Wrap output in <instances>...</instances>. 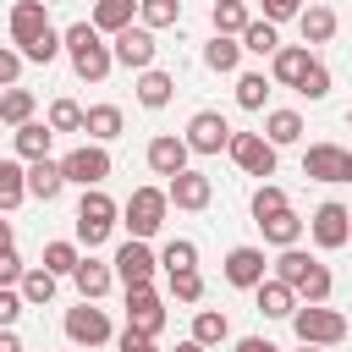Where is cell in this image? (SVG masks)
I'll use <instances>...</instances> for the list:
<instances>
[{
	"instance_id": "obj_18",
	"label": "cell",
	"mask_w": 352,
	"mask_h": 352,
	"mask_svg": "<svg viewBox=\"0 0 352 352\" xmlns=\"http://www.w3.org/2000/svg\"><path fill=\"white\" fill-rule=\"evenodd\" d=\"M314 66V55H308V44H280L275 55H270V72H275V82L280 88H292L297 94V82H302V72Z\"/></svg>"
},
{
	"instance_id": "obj_29",
	"label": "cell",
	"mask_w": 352,
	"mask_h": 352,
	"mask_svg": "<svg viewBox=\"0 0 352 352\" xmlns=\"http://www.w3.org/2000/svg\"><path fill=\"white\" fill-rule=\"evenodd\" d=\"M28 198V165L22 160H0V214L16 209Z\"/></svg>"
},
{
	"instance_id": "obj_48",
	"label": "cell",
	"mask_w": 352,
	"mask_h": 352,
	"mask_svg": "<svg viewBox=\"0 0 352 352\" xmlns=\"http://www.w3.org/2000/svg\"><path fill=\"white\" fill-rule=\"evenodd\" d=\"M22 275H28V264L16 258V248H6L0 253V286H22Z\"/></svg>"
},
{
	"instance_id": "obj_58",
	"label": "cell",
	"mask_w": 352,
	"mask_h": 352,
	"mask_svg": "<svg viewBox=\"0 0 352 352\" xmlns=\"http://www.w3.org/2000/svg\"><path fill=\"white\" fill-rule=\"evenodd\" d=\"M214 6H220V0H214Z\"/></svg>"
},
{
	"instance_id": "obj_20",
	"label": "cell",
	"mask_w": 352,
	"mask_h": 352,
	"mask_svg": "<svg viewBox=\"0 0 352 352\" xmlns=\"http://www.w3.org/2000/svg\"><path fill=\"white\" fill-rule=\"evenodd\" d=\"M170 94H176V77H170V72H160V66L138 72V104H143V110H165Z\"/></svg>"
},
{
	"instance_id": "obj_37",
	"label": "cell",
	"mask_w": 352,
	"mask_h": 352,
	"mask_svg": "<svg viewBox=\"0 0 352 352\" xmlns=\"http://www.w3.org/2000/svg\"><path fill=\"white\" fill-rule=\"evenodd\" d=\"M242 50H253V55H275V50H280V33H275V22L253 16V22L242 28Z\"/></svg>"
},
{
	"instance_id": "obj_45",
	"label": "cell",
	"mask_w": 352,
	"mask_h": 352,
	"mask_svg": "<svg viewBox=\"0 0 352 352\" xmlns=\"http://www.w3.org/2000/svg\"><path fill=\"white\" fill-rule=\"evenodd\" d=\"M170 297H176V302H198V297H204V275H198V270L170 275Z\"/></svg>"
},
{
	"instance_id": "obj_13",
	"label": "cell",
	"mask_w": 352,
	"mask_h": 352,
	"mask_svg": "<svg viewBox=\"0 0 352 352\" xmlns=\"http://www.w3.org/2000/svg\"><path fill=\"white\" fill-rule=\"evenodd\" d=\"M126 330H138V336H160L165 330V302H160L154 286H132L126 292Z\"/></svg>"
},
{
	"instance_id": "obj_41",
	"label": "cell",
	"mask_w": 352,
	"mask_h": 352,
	"mask_svg": "<svg viewBox=\"0 0 352 352\" xmlns=\"http://www.w3.org/2000/svg\"><path fill=\"white\" fill-rule=\"evenodd\" d=\"M82 116H88V110H82L77 99H55V104H50V126H55V132H82Z\"/></svg>"
},
{
	"instance_id": "obj_28",
	"label": "cell",
	"mask_w": 352,
	"mask_h": 352,
	"mask_svg": "<svg viewBox=\"0 0 352 352\" xmlns=\"http://www.w3.org/2000/svg\"><path fill=\"white\" fill-rule=\"evenodd\" d=\"M302 214H292V209H280V214H270V220H258V231H264V242H275V248H297V236H302Z\"/></svg>"
},
{
	"instance_id": "obj_8",
	"label": "cell",
	"mask_w": 352,
	"mask_h": 352,
	"mask_svg": "<svg viewBox=\"0 0 352 352\" xmlns=\"http://www.w3.org/2000/svg\"><path fill=\"white\" fill-rule=\"evenodd\" d=\"M308 236H314L324 253L346 248V242H352V209H346V204H336V198H330V204H319V209H314V220H308Z\"/></svg>"
},
{
	"instance_id": "obj_7",
	"label": "cell",
	"mask_w": 352,
	"mask_h": 352,
	"mask_svg": "<svg viewBox=\"0 0 352 352\" xmlns=\"http://www.w3.org/2000/svg\"><path fill=\"white\" fill-rule=\"evenodd\" d=\"M60 170H66V182H77V187H99V182L110 176V148H104V143H77L72 154H60Z\"/></svg>"
},
{
	"instance_id": "obj_38",
	"label": "cell",
	"mask_w": 352,
	"mask_h": 352,
	"mask_svg": "<svg viewBox=\"0 0 352 352\" xmlns=\"http://www.w3.org/2000/svg\"><path fill=\"white\" fill-rule=\"evenodd\" d=\"M138 16H143L148 33L154 28H176L182 22V0H138Z\"/></svg>"
},
{
	"instance_id": "obj_6",
	"label": "cell",
	"mask_w": 352,
	"mask_h": 352,
	"mask_svg": "<svg viewBox=\"0 0 352 352\" xmlns=\"http://www.w3.org/2000/svg\"><path fill=\"white\" fill-rule=\"evenodd\" d=\"M110 336H116V330H110V314H104V308H94V302L66 308V341H72V346L94 352V346H104Z\"/></svg>"
},
{
	"instance_id": "obj_34",
	"label": "cell",
	"mask_w": 352,
	"mask_h": 352,
	"mask_svg": "<svg viewBox=\"0 0 352 352\" xmlns=\"http://www.w3.org/2000/svg\"><path fill=\"white\" fill-rule=\"evenodd\" d=\"M264 138H270L275 148H280V143H297V138H302V116H297V110H270V116H264Z\"/></svg>"
},
{
	"instance_id": "obj_55",
	"label": "cell",
	"mask_w": 352,
	"mask_h": 352,
	"mask_svg": "<svg viewBox=\"0 0 352 352\" xmlns=\"http://www.w3.org/2000/svg\"><path fill=\"white\" fill-rule=\"evenodd\" d=\"M297 352H324V346H297Z\"/></svg>"
},
{
	"instance_id": "obj_40",
	"label": "cell",
	"mask_w": 352,
	"mask_h": 352,
	"mask_svg": "<svg viewBox=\"0 0 352 352\" xmlns=\"http://www.w3.org/2000/svg\"><path fill=\"white\" fill-rule=\"evenodd\" d=\"M77 264H82L77 242H44V270H50V275H72Z\"/></svg>"
},
{
	"instance_id": "obj_12",
	"label": "cell",
	"mask_w": 352,
	"mask_h": 352,
	"mask_svg": "<svg viewBox=\"0 0 352 352\" xmlns=\"http://www.w3.org/2000/svg\"><path fill=\"white\" fill-rule=\"evenodd\" d=\"M110 55H116V66H126V72H148L154 55H160V44H154V33L138 22V28H121V33H116Z\"/></svg>"
},
{
	"instance_id": "obj_9",
	"label": "cell",
	"mask_w": 352,
	"mask_h": 352,
	"mask_svg": "<svg viewBox=\"0 0 352 352\" xmlns=\"http://www.w3.org/2000/svg\"><path fill=\"white\" fill-rule=\"evenodd\" d=\"M182 138H187V148H192V154H220V148H231V138H236V132H231V121H226L220 110H198V116L187 121V132H182Z\"/></svg>"
},
{
	"instance_id": "obj_23",
	"label": "cell",
	"mask_w": 352,
	"mask_h": 352,
	"mask_svg": "<svg viewBox=\"0 0 352 352\" xmlns=\"http://www.w3.org/2000/svg\"><path fill=\"white\" fill-rule=\"evenodd\" d=\"M72 280H77V292H82V302H99V297L110 292V280H116V270H110V264H99V258H82V264L72 270Z\"/></svg>"
},
{
	"instance_id": "obj_32",
	"label": "cell",
	"mask_w": 352,
	"mask_h": 352,
	"mask_svg": "<svg viewBox=\"0 0 352 352\" xmlns=\"http://www.w3.org/2000/svg\"><path fill=\"white\" fill-rule=\"evenodd\" d=\"M209 16H214V33H220V38H242V28L253 22L242 0H220V6L209 11Z\"/></svg>"
},
{
	"instance_id": "obj_56",
	"label": "cell",
	"mask_w": 352,
	"mask_h": 352,
	"mask_svg": "<svg viewBox=\"0 0 352 352\" xmlns=\"http://www.w3.org/2000/svg\"><path fill=\"white\" fill-rule=\"evenodd\" d=\"M346 126H352V110H346Z\"/></svg>"
},
{
	"instance_id": "obj_35",
	"label": "cell",
	"mask_w": 352,
	"mask_h": 352,
	"mask_svg": "<svg viewBox=\"0 0 352 352\" xmlns=\"http://www.w3.org/2000/svg\"><path fill=\"white\" fill-rule=\"evenodd\" d=\"M160 270H165V275H182V270H198V242H187V236H176V242H165V248H160Z\"/></svg>"
},
{
	"instance_id": "obj_24",
	"label": "cell",
	"mask_w": 352,
	"mask_h": 352,
	"mask_svg": "<svg viewBox=\"0 0 352 352\" xmlns=\"http://www.w3.org/2000/svg\"><path fill=\"white\" fill-rule=\"evenodd\" d=\"M330 286H336V280H330V270H324L319 258H308V264H302V275L292 280L297 302H330Z\"/></svg>"
},
{
	"instance_id": "obj_19",
	"label": "cell",
	"mask_w": 352,
	"mask_h": 352,
	"mask_svg": "<svg viewBox=\"0 0 352 352\" xmlns=\"http://www.w3.org/2000/svg\"><path fill=\"white\" fill-rule=\"evenodd\" d=\"M253 302H258L264 319H292V314H297V292H292L286 280H275V275L253 286Z\"/></svg>"
},
{
	"instance_id": "obj_15",
	"label": "cell",
	"mask_w": 352,
	"mask_h": 352,
	"mask_svg": "<svg viewBox=\"0 0 352 352\" xmlns=\"http://www.w3.org/2000/svg\"><path fill=\"white\" fill-rule=\"evenodd\" d=\"M44 33H50V11H44V0H16V6H11V44L28 50V44L44 38Z\"/></svg>"
},
{
	"instance_id": "obj_54",
	"label": "cell",
	"mask_w": 352,
	"mask_h": 352,
	"mask_svg": "<svg viewBox=\"0 0 352 352\" xmlns=\"http://www.w3.org/2000/svg\"><path fill=\"white\" fill-rule=\"evenodd\" d=\"M176 352H209V346H198V341L187 336V341H176Z\"/></svg>"
},
{
	"instance_id": "obj_10",
	"label": "cell",
	"mask_w": 352,
	"mask_h": 352,
	"mask_svg": "<svg viewBox=\"0 0 352 352\" xmlns=\"http://www.w3.org/2000/svg\"><path fill=\"white\" fill-rule=\"evenodd\" d=\"M226 154L236 160L242 176H275V143H270L264 132H236Z\"/></svg>"
},
{
	"instance_id": "obj_47",
	"label": "cell",
	"mask_w": 352,
	"mask_h": 352,
	"mask_svg": "<svg viewBox=\"0 0 352 352\" xmlns=\"http://www.w3.org/2000/svg\"><path fill=\"white\" fill-rule=\"evenodd\" d=\"M22 308H28V302H22V292H11V286H0V330H11V324L22 319Z\"/></svg>"
},
{
	"instance_id": "obj_25",
	"label": "cell",
	"mask_w": 352,
	"mask_h": 352,
	"mask_svg": "<svg viewBox=\"0 0 352 352\" xmlns=\"http://www.w3.org/2000/svg\"><path fill=\"white\" fill-rule=\"evenodd\" d=\"M132 16H138V0H94V16H88V22L116 38L121 28H132Z\"/></svg>"
},
{
	"instance_id": "obj_31",
	"label": "cell",
	"mask_w": 352,
	"mask_h": 352,
	"mask_svg": "<svg viewBox=\"0 0 352 352\" xmlns=\"http://www.w3.org/2000/svg\"><path fill=\"white\" fill-rule=\"evenodd\" d=\"M0 121H6V126H28V121H33V88H22V82L6 88V94H0Z\"/></svg>"
},
{
	"instance_id": "obj_44",
	"label": "cell",
	"mask_w": 352,
	"mask_h": 352,
	"mask_svg": "<svg viewBox=\"0 0 352 352\" xmlns=\"http://www.w3.org/2000/svg\"><path fill=\"white\" fill-rule=\"evenodd\" d=\"M297 94H302V99H324V94H330V66H324V60H314V66L302 72Z\"/></svg>"
},
{
	"instance_id": "obj_21",
	"label": "cell",
	"mask_w": 352,
	"mask_h": 352,
	"mask_svg": "<svg viewBox=\"0 0 352 352\" xmlns=\"http://www.w3.org/2000/svg\"><path fill=\"white\" fill-rule=\"evenodd\" d=\"M60 187H66V170H60V160H33L28 165V198H60Z\"/></svg>"
},
{
	"instance_id": "obj_51",
	"label": "cell",
	"mask_w": 352,
	"mask_h": 352,
	"mask_svg": "<svg viewBox=\"0 0 352 352\" xmlns=\"http://www.w3.org/2000/svg\"><path fill=\"white\" fill-rule=\"evenodd\" d=\"M236 352H280V346H275V341H264V336H242V341H236Z\"/></svg>"
},
{
	"instance_id": "obj_5",
	"label": "cell",
	"mask_w": 352,
	"mask_h": 352,
	"mask_svg": "<svg viewBox=\"0 0 352 352\" xmlns=\"http://www.w3.org/2000/svg\"><path fill=\"white\" fill-rule=\"evenodd\" d=\"M116 280L132 292V286H154V270H160V253L148 248V242H138V236H126L121 248H116Z\"/></svg>"
},
{
	"instance_id": "obj_39",
	"label": "cell",
	"mask_w": 352,
	"mask_h": 352,
	"mask_svg": "<svg viewBox=\"0 0 352 352\" xmlns=\"http://www.w3.org/2000/svg\"><path fill=\"white\" fill-rule=\"evenodd\" d=\"M264 99H270L264 72H242V77H236V104H242V110H264Z\"/></svg>"
},
{
	"instance_id": "obj_3",
	"label": "cell",
	"mask_w": 352,
	"mask_h": 352,
	"mask_svg": "<svg viewBox=\"0 0 352 352\" xmlns=\"http://www.w3.org/2000/svg\"><path fill=\"white\" fill-rule=\"evenodd\" d=\"M116 214H121V204H116L110 192L82 187V204H77V242H82V248H99V242L116 231Z\"/></svg>"
},
{
	"instance_id": "obj_1",
	"label": "cell",
	"mask_w": 352,
	"mask_h": 352,
	"mask_svg": "<svg viewBox=\"0 0 352 352\" xmlns=\"http://www.w3.org/2000/svg\"><path fill=\"white\" fill-rule=\"evenodd\" d=\"M60 44H66L72 72H77L82 82H104V77H110L116 55H110V44H104V33H99L94 22H72V28L60 33Z\"/></svg>"
},
{
	"instance_id": "obj_50",
	"label": "cell",
	"mask_w": 352,
	"mask_h": 352,
	"mask_svg": "<svg viewBox=\"0 0 352 352\" xmlns=\"http://www.w3.org/2000/svg\"><path fill=\"white\" fill-rule=\"evenodd\" d=\"M116 346H121V352H160V341H154V336H138V330H121Z\"/></svg>"
},
{
	"instance_id": "obj_49",
	"label": "cell",
	"mask_w": 352,
	"mask_h": 352,
	"mask_svg": "<svg viewBox=\"0 0 352 352\" xmlns=\"http://www.w3.org/2000/svg\"><path fill=\"white\" fill-rule=\"evenodd\" d=\"M292 16H302V0H264V22H292Z\"/></svg>"
},
{
	"instance_id": "obj_16",
	"label": "cell",
	"mask_w": 352,
	"mask_h": 352,
	"mask_svg": "<svg viewBox=\"0 0 352 352\" xmlns=\"http://www.w3.org/2000/svg\"><path fill=\"white\" fill-rule=\"evenodd\" d=\"M264 270H270L264 248H231V253H226V280H231V286H242V292H253L258 280H270Z\"/></svg>"
},
{
	"instance_id": "obj_42",
	"label": "cell",
	"mask_w": 352,
	"mask_h": 352,
	"mask_svg": "<svg viewBox=\"0 0 352 352\" xmlns=\"http://www.w3.org/2000/svg\"><path fill=\"white\" fill-rule=\"evenodd\" d=\"M280 209H292V204H286V192H280L275 182H264V187L253 192V220H270V214H280Z\"/></svg>"
},
{
	"instance_id": "obj_57",
	"label": "cell",
	"mask_w": 352,
	"mask_h": 352,
	"mask_svg": "<svg viewBox=\"0 0 352 352\" xmlns=\"http://www.w3.org/2000/svg\"><path fill=\"white\" fill-rule=\"evenodd\" d=\"M77 352H82V346H77Z\"/></svg>"
},
{
	"instance_id": "obj_4",
	"label": "cell",
	"mask_w": 352,
	"mask_h": 352,
	"mask_svg": "<svg viewBox=\"0 0 352 352\" xmlns=\"http://www.w3.org/2000/svg\"><path fill=\"white\" fill-rule=\"evenodd\" d=\"M165 209H170V192H165V187H132V198L121 204L126 231H132L138 242H148V236L165 226Z\"/></svg>"
},
{
	"instance_id": "obj_26",
	"label": "cell",
	"mask_w": 352,
	"mask_h": 352,
	"mask_svg": "<svg viewBox=\"0 0 352 352\" xmlns=\"http://www.w3.org/2000/svg\"><path fill=\"white\" fill-rule=\"evenodd\" d=\"M121 110L116 104H88V116H82V132H88V143H110V138H121Z\"/></svg>"
},
{
	"instance_id": "obj_30",
	"label": "cell",
	"mask_w": 352,
	"mask_h": 352,
	"mask_svg": "<svg viewBox=\"0 0 352 352\" xmlns=\"http://www.w3.org/2000/svg\"><path fill=\"white\" fill-rule=\"evenodd\" d=\"M226 336H231V319H226L220 308H198V314H192V341H198V346H220Z\"/></svg>"
},
{
	"instance_id": "obj_17",
	"label": "cell",
	"mask_w": 352,
	"mask_h": 352,
	"mask_svg": "<svg viewBox=\"0 0 352 352\" xmlns=\"http://www.w3.org/2000/svg\"><path fill=\"white\" fill-rule=\"evenodd\" d=\"M165 192H170V204H176V209H209L214 182H209L204 170H182V176H170V182H165Z\"/></svg>"
},
{
	"instance_id": "obj_27",
	"label": "cell",
	"mask_w": 352,
	"mask_h": 352,
	"mask_svg": "<svg viewBox=\"0 0 352 352\" xmlns=\"http://www.w3.org/2000/svg\"><path fill=\"white\" fill-rule=\"evenodd\" d=\"M297 28H302V44H330L336 38V11L330 6H302Z\"/></svg>"
},
{
	"instance_id": "obj_2",
	"label": "cell",
	"mask_w": 352,
	"mask_h": 352,
	"mask_svg": "<svg viewBox=\"0 0 352 352\" xmlns=\"http://www.w3.org/2000/svg\"><path fill=\"white\" fill-rule=\"evenodd\" d=\"M292 330H297V341H302V346H336V341H346V336H352V324H346L336 308H324V302H297Z\"/></svg>"
},
{
	"instance_id": "obj_52",
	"label": "cell",
	"mask_w": 352,
	"mask_h": 352,
	"mask_svg": "<svg viewBox=\"0 0 352 352\" xmlns=\"http://www.w3.org/2000/svg\"><path fill=\"white\" fill-rule=\"evenodd\" d=\"M0 352H22V341H16L11 330H0Z\"/></svg>"
},
{
	"instance_id": "obj_46",
	"label": "cell",
	"mask_w": 352,
	"mask_h": 352,
	"mask_svg": "<svg viewBox=\"0 0 352 352\" xmlns=\"http://www.w3.org/2000/svg\"><path fill=\"white\" fill-rule=\"evenodd\" d=\"M16 77H22V50H6L0 44V94L16 88Z\"/></svg>"
},
{
	"instance_id": "obj_22",
	"label": "cell",
	"mask_w": 352,
	"mask_h": 352,
	"mask_svg": "<svg viewBox=\"0 0 352 352\" xmlns=\"http://www.w3.org/2000/svg\"><path fill=\"white\" fill-rule=\"evenodd\" d=\"M50 143H55V126L50 121H28V126H16V160H50Z\"/></svg>"
},
{
	"instance_id": "obj_14",
	"label": "cell",
	"mask_w": 352,
	"mask_h": 352,
	"mask_svg": "<svg viewBox=\"0 0 352 352\" xmlns=\"http://www.w3.org/2000/svg\"><path fill=\"white\" fill-rule=\"evenodd\" d=\"M187 154H192V148H187V138H176V132H160V138L148 143V170L170 182V176H182V170H192V165H187Z\"/></svg>"
},
{
	"instance_id": "obj_33",
	"label": "cell",
	"mask_w": 352,
	"mask_h": 352,
	"mask_svg": "<svg viewBox=\"0 0 352 352\" xmlns=\"http://www.w3.org/2000/svg\"><path fill=\"white\" fill-rule=\"evenodd\" d=\"M236 60H242V38H220V33H214V38L204 44V66H209V72H236Z\"/></svg>"
},
{
	"instance_id": "obj_36",
	"label": "cell",
	"mask_w": 352,
	"mask_h": 352,
	"mask_svg": "<svg viewBox=\"0 0 352 352\" xmlns=\"http://www.w3.org/2000/svg\"><path fill=\"white\" fill-rule=\"evenodd\" d=\"M55 280H60V275H50L44 264H33V270L22 275V286H16V292H22V302H28V308H38V302H50V297H55Z\"/></svg>"
},
{
	"instance_id": "obj_11",
	"label": "cell",
	"mask_w": 352,
	"mask_h": 352,
	"mask_svg": "<svg viewBox=\"0 0 352 352\" xmlns=\"http://www.w3.org/2000/svg\"><path fill=\"white\" fill-rule=\"evenodd\" d=\"M302 176L308 182H352V148L341 143H314L302 154Z\"/></svg>"
},
{
	"instance_id": "obj_53",
	"label": "cell",
	"mask_w": 352,
	"mask_h": 352,
	"mask_svg": "<svg viewBox=\"0 0 352 352\" xmlns=\"http://www.w3.org/2000/svg\"><path fill=\"white\" fill-rule=\"evenodd\" d=\"M11 248V220H0V253Z\"/></svg>"
},
{
	"instance_id": "obj_43",
	"label": "cell",
	"mask_w": 352,
	"mask_h": 352,
	"mask_svg": "<svg viewBox=\"0 0 352 352\" xmlns=\"http://www.w3.org/2000/svg\"><path fill=\"white\" fill-rule=\"evenodd\" d=\"M60 50H66V44H60V33H55V28H50V33H44V38H33V44H28V50H22V60H33V66H50V60H55V55H60Z\"/></svg>"
}]
</instances>
